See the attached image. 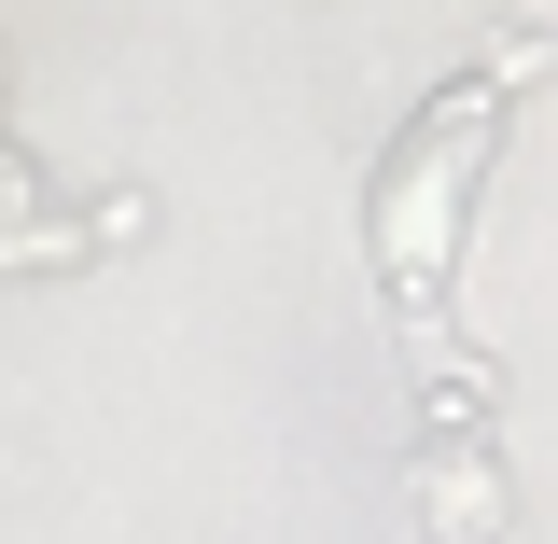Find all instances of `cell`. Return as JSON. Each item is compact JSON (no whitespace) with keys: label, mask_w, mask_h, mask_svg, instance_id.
Wrapping results in <instances>:
<instances>
[{"label":"cell","mask_w":558,"mask_h":544,"mask_svg":"<svg viewBox=\"0 0 558 544\" xmlns=\"http://www.w3.org/2000/svg\"><path fill=\"white\" fill-rule=\"evenodd\" d=\"M488 154V84H461V98H433V126L391 154V182H377V266H391V293L405 307H433V279H447V209H461V168Z\"/></svg>","instance_id":"6da1fadb"}]
</instances>
